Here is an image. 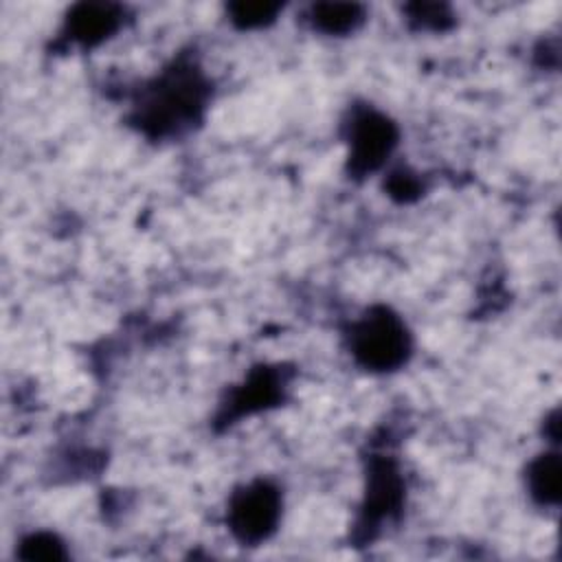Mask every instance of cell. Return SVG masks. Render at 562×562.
Here are the masks:
<instances>
[{"label": "cell", "mask_w": 562, "mask_h": 562, "mask_svg": "<svg viewBox=\"0 0 562 562\" xmlns=\"http://www.w3.org/2000/svg\"><path fill=\"white\" fill-rule=\"evenodd\" d=\"M347 338L356 362L371 371H393L411 353V334L404 321L382 305L353 321Z\"/></svg>", "instance_id": "obj_1"}, {"label": "cell", "mask_w": 562, "mask_h": 562, "mask_svg": "<svg viewBox=\"0 0 562 562\" xmlns=\"http://www.w3.org/2000/svg\"><path fill=\"white\" fill-rule=\"evenodd\" d=\"M204 103V83L191 70H171L167 72L149 92V99L143 108V125L151 127L156 134H167L182 123H189L198 116Z\"/></svg>", "instance_id": "obj_2"}, {"label": "cell", "mask_w": 562, "mask_h": 562, "mask_svg": "<svg viewBox=\"0 0 562 562\" xmlns=\"http://www.w3.org/2000/svg\"><path fill=\"white\" fill-rule=\"evenodd\" d=\"M281 518V494L263 479L241 485L228 501V529L244 544H259L272 536Z\"/></svg>", "instance_id": "obj_3"}, {"label": "cell", "mask_w": 562, "mask_h": 562, "mask_svg": "<svg viewBox=\"0 0 562 562\" xmlns=\"http://www.w3.org/2000/svg\"><path fill=\"white\" fill-rule=\"evenodd\" d=\"M349 173L367 176L375 171L397 143V127L375 110H362L349 123Z\"/></svg>", "instance_id": "obj_4"}, {"label": "cell", "mask_w": 562, "mask_h": 562, "mask_svg": "<svg viewBox=\"0 0 562 562\" xmlns=\"http://www.w3.org/2000/svg\"><path fill=\"white\" fill-rule=\"evenodd\" d=\"M119 9L114 4H77L68 13V33L72 40L90 46L105 40L119 26Z\"/></svg>", "instance_id": "obj_5"}, {"label": "cell", "mask_w": 562, "mask_h": 562, "mask_svg": "<svg viewBox=\"0 0 562 562\" xmlns=\"http://www.w3.org/2000/svg\"><path fill=\"white\" fill-rule=\"evenodd\" d=\"M527 485L540 505H555L560 501V457L547 452L533 459L527 468Z\"/></svg>", "instance_id": "obj_6"}, {"label": "cell", "mask_w": 562, "mask_h": 562, "mask_svg": "<svg viewBox=\"0 0 562 562\" xmlns=\"http://www.w3.org/2000/svg\"><path fill=\"white\" fill-rule=\"evenodd\" d=\"M312 24L327 35H342L360 26L364 11L360 4L349 2H321L312 7Z\"/></svg>", "instance_id": "obj_7"}, {"label": "cell", "mask_w": 562, "mask_h": 562, "mask_svg": "<svg viewBox=\"0 0 562 562\" xmlns=\"http://www.w3.org/2000/svg\"><path fill=\"white\" fill-rule=\"evenodd\" d=\"M281 11V4L277 2H235L228 7L233 24L239 29H257L274 20V15Z\"/></svg>", "instance_id": "obj_8"}, {"label": "cell", "mask_w": 562, "mask_h": 562, "mask_svg": "<svg viewBox=\"0 0 562 562\" xmlns=\"http://www.w3.org/2000/svg\"><path fill=\"white\" fill-rule=\"evenodd\" d=\"M18 555L24 560H64L68 553L55 533L37 531L20 542Z\"/></svg>", "instance_id": "obj_9"}, {"label": "cell", "mask_w": 562, "mask_h": 562, "mask_svg": "<svg viewBox=\"0 0 562 562\" xmlns=\"http://www.w3.org/2000/svg\"><path fill=\"white\" fill-rule=\"evenodd\" d=\"M411 9H413V18H417L424 24H432L435 29H441L443 20L450 18L448 13H443L446 9L439 4H415Z\"/></svg>", "instance_id": "obj_10"}]
</instances>
